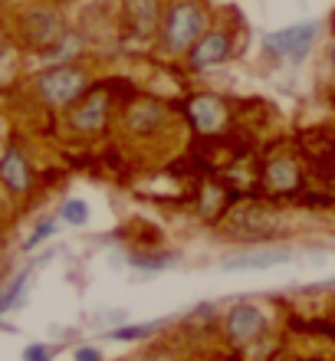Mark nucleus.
<instances>
[{"label":"nucleus","mask_w":335,"mask_h":361,"mask_svg":"<svg viewBox=\"0 0 335 361\" xmlns=\"http://www.w3.org/2000/svg\"><path fill=\"white\" fill-rule=\"evenodd\" d=\"M204 27H207V17L204 10L194 4V0H184L168 13V23H164V43L168 49L181 53V49L194 47L197 39L204 37Z\"/></svg>","instance_id":"1"},{"label":"nucleus","mask_w":335,"mask_h":361,"mask_svg":"<svg viewBox=\"0 0 335 361\" xmlns=\"http://www.w3.org/2000/svg\"><path fill=\"white\" fill-rule=\"evenodd\" d=\"M37 82H39V95H43L49 105H69L76 95L86 92V73H79V69H73V66L49 69Z\"/></svg>","instance_id":"2"},{"label":"nucleus","mask_w":335,"mask_h":361,"mask_svg":"<svg viewBox=\"0 0 335 361\" xmlns=\"http://www.w3.org/2000/svg\"><path fill=\"white\" fill-rule=\"evenodd\" d=\"M316 33H319V23L316 20H306V23H296V27L267 33L263 43H267L269 53H276V56H289L293 63H299V59L309 53V47L316 43Z\"/></svg>","instance_id":"3"},{"label":"nucleus","mask_w":335,"mask_h":361,"mask_svg":"<svg viewBox=\"0 0 335 361\" xmlns=\"http://www.w3.org/2000/svg\"><path fill=\"white\" fill-rule=\"evenodd\" d=\"M263 329H267V319H263V312H260L257 305H233V309H230V315H227L230 342L247 345V342H253Z\"/></svg>","instance_id":"4"},{"label":"nucleus","mask_w":335,"mask_h":361,"mask_svg":"<svg viewBox=\"0 0 335 361\" xmlns=\"http://www.w3.org/2000/svg\"><path fill=\"white\" fill-rule=\"evenodd\" d=\"M227 56H230V39L224 37V33H204V37L191 47V66L194 69L221 66Z\"/></svg>","instance_id":"5"},{"label":"nucleus","mask_w":335,"mask_h":361,"mask_svg":"<svg viewBox=\"0 0 335 361\" xmlns=\"http://www.w3.org/2000/svg\"><path fill=\"white\" fill-rule=\"evenodd\" d=\"M106 118H109V95L106 92H92L86 102L73 112L69 122H73L76 132H99V128L106 125Z\"/></svg>","instance_id":"6"},{"label":"nucleus","mask_w":335,"mask_h":361,"mask_svg":"<svg viewBox=\"0 0 335 361\" xmlns=\"http://www.w3.org/2000/svg\"><path fill=\"white\" fill-rule=\"evenodd\" d=\"M23 30H27V39L37 43V47H49L63 37V23H59L56 13L49 10H33L27 20H23Z\"/></svg>","instance_id":"7"},{"label":"nucleus","mask_w":335,"mask_h":361,"mask_svg":"<svg viewBox=\"0 0 335 361\" xmlns=\"http://www.w3.org/2000/svg\"><path fill=\"white\" fill-rule=\"evenodd\" d=\"M191 118L201 132L214 135V132H221L224 122H227V109L214 95H197V99H191Z\"/></svg>","instance_id":"8"},{"label":"nucleus","mask_w":335,"mask_h":361,"mask_svg":"<svg viewBox=\"0 0 335 361\" xmlns=\"http://www.w3.org/2000/svg\"><path fill=\"white\" fill-rule=\"evenodd\" d=\"M289 250H247V253H233L224 259V269H267L276 263H286Z\"/></svg>","instance_id":"9"},{"label":"nucleus","mask_w":335,"mask_h":361,"mask_svg":"<svg viewBox=\"0 0 335 361\" xmlns=\"http://www.w3.org/2000/svg\"><path fill=\"white\" fill-rule=\"evenodd\" d=\"M125 13H128V23L135 27V33L148 37L158 23V0H125Z\"/></svg>","instance_id":"10"},{"label":"nucleus","mask_w":335,"mask_h":361,"mask_svg":"<svg viewBox=\"0 0 335 361\" xmlns=\"http://www.w3.org/2000/svg\"><path fill=\"white\" fill-rule=\"evenodd\" d=\"M0 178L7 180V188L13 190V194H23L30 184L27 178V161H23V154L17 152V148H10L7 154H4V161H0Z\"/></svg>","instance_id":"11"},{"label":"nucleus","mask_w":335,"mask_h":361,"mask_svg":"<svg viewBox=\"0 0 335 361\" xmlns=\"http://www.w3.org/2000/svg\"><path fill=\"white\" fill-rule=\"evenodd\" d=\"M267 184L273 190H279V194H286V190H296L299 188V171L293 161H269L267 164Z\"/></svg>","instance_id":"12"},{"label":"nucleus","mask_w":335,"mask_h":361,"mask_svg":"<svg viewBox=\"0 0 335 361\" xmlns=\"http://www.w3.org/2000/svg\"><path fill=\"white\" fill-rule=\"evenodd\" d=\"M164 122V109L162 105H138V109H132V115H128V125H132L135 132H154L158 125Z\"/></svg>","instance_id":"13"},{"label":"nucleus","mask_w":335,"mask_h":361,"mask_svg":"<svg viewBox=\"0 0 335 361\" xmlns=\"http://www.w3.org/2000/svg\"><path fill=\"white\" fill-rule=\"evenodd\" d=\"M63 220L73 224V227H83L89 220V204L86 200H66V204H63Z\"/></svg>","instance_id":"14"},{"label":"nucleus","mask_w":335,"mask_h":361,"mask_svg":"<svg viewBox=\"0 0 335 361\" xmlns=\"http://www.w3.org/2000/svg\"><path fill=\"white\" fill-rule=\"evenodd\" d=\"M154 325H128V329H118V332H112V338H118V342H135V338H145V335H152Z\"/></svg>","instance_id":"15"},{"label":"nucleus","mask_w":335,"mask_h":361,"mask_svg":"<svg viewBox=\"0 0 335 361\" xmlns=\"http://www.w3.org/2000/svg\"><path fill=\"white\" fill-rule=\"evenodd\" d=\"M53 230H56V224H53V220H47V224H39V227L33 230V237H30L27 243H23V247H27V250H33V247H37V243H43V240H47L49 233H53Z\"/></svg>","instance_id":"16"},{"label":"nucleus","mask_w":335,"mask_h":361,"mask_svg":"<svg viewBox=\"0 0 335 361\" xmlns=\"http://www.w3.org/2000/svg\"><path fill=\"white\" fill-rule=\"evenodd\" d=\"M23 361H49V348L47 345H30L23 352Z\"/></svg>","instance_id":"17"},{"label":"nucleus","mask_w":335,"mask_h":361,"mask_svg":"<svg viewBox=\"0 0 335 361\" xmlns=\"http://www.w3.org/2000/svg\"><path fill=\"white\" fill-rule=\"evenodd\" d=\"M76 361H102L96 348H76Z\"/></svg>","instance_id":"18"},{"label":"nucleus","mask_w":335,"mask_h":361,"mask_svg":"<svg viewBox=\"0 0 335 361\" xmlns=\"http://www.w3.org/2000/svg\"><path fill=\"white\" fill-rule=\"evenodd\" d=\"M322 286H335V279H329V283H322Z\"/></svg>","instance_id":"19"},{"label":"nucleus","mask_w":335,"mask_h":361,"mask_svg":"<svg viewBox=\"0 0 335 361\" xmlns=\"http://www.w3.org/2000/svg\"><path fill=\"white\" fill-rule=\"evenodd\" d=\"M332 63H335V47H332Z\"/></svg>","instance_id":"20"}]
</instances>
